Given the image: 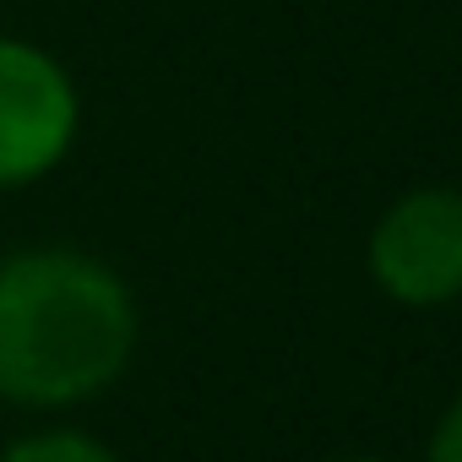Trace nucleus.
I'll list each match as a JSON object with an SVG mask.
<instances>
[{
  "label": "nucleus",
  "mask_w": 462,
  "mask_h": 462,
  "mask_svg": "<svg viewBox=\"0 0 462 462\" xmlns=\"http://www.w3.org/2000/svg\"><path fill=\"white\" fill-rule=\"evenodd\" d=\"M136 348L131 289L82 251L0 262V397L66 408L98 397Z\"/></svg>",
  "instance_id": "f257e3e1"
},
{
  "label": "nucleus",
  "mask_w": 462,
  "mask_h": 462,
  "mask_svg": "<svg viewBox=\"0 0 462 462\" xmlns=\"http://www.w3.org/2000/svg\"><path fill=\"white\" fill-rule=\"evenodd\" d=\"M77 136V88L55 55L0 39V190L50 174Z\"/></svg>",
  "instance_id": "f03ea898"
},
{
  "label": "nucleus",
  "mask_w": 462,
  "mask_h": 462,
  "mask_svg": "<svg viewBox=\"0 0 462 462\" xmlns=\"http://www.w3.org/2000/svg\"><path fill=\"white\" fill-rule=\"evenodd\" d=\"M375 283L402 305H440L462 294V196L413 190L397 201L370 240Z\"/></svg>",
  "instance_id": "7ed1b4c3"
},
{
  "label": "nucleus",
  "mask_w": 462,
  "mask_h": 462,
  "mask_svg": "<svg viewBox=\"0 0 462 462\" xmlns=\"http://www.w3.org/2000/svg\"><path fill=\"white\" fill-rule=\"evenodd\" d=\"M0 462H120L109 446H98L93 435L77 430H50V435H28L17 446L0 451Z\"/></svg>",
  "instance_id": "20e7f679"
},
{
  "label": "nucleus",
  "mask_w": 462,
  "mask_h": 462,
  "mask_svg": "<svg viewBox=\"0 0 462 462\" xmlns=\"http://www.w3.org/2000/svg\"><path fill=\"white\" fill-rule=\"evenodd\" d=\"M430 462H462V397H457V408L440 419V430H435V440H430Z\"/></svg>",
  "instance_id": "39448f33"
}]
</instances>
